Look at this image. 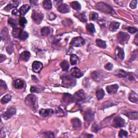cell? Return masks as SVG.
Segmentation results:
<instances>
[{
    "label": "cell",
    "instance_id": "1",
    "mask_svg": "<svg viewBox=\"0 0 138 138\" xmlns=\"http://www.w3.org/2000/svg\"><path fill=\"white\" fill-rule=\"evenodd\" d=\"M96 8L98 10L102 11L105 14H112L115 13L113 9L110 6H109L107 4L102 2L97 3Z\"/></svg>",
    "mask_w": 138,
    "mask_h": 138
},
{
    "label": "cell",
    "instance_id": "2",
    "mask_svg": "<svg viewBox=\"0 0 138 138\" xmlns=\"http://www.w3.org/2000/svg\"><path fill=\"white\" fill-rule=\"evenodd\" d=\"M73 78L74 77H73L72 76L71 77V76L68 75L63 76V77H61L63 86L66 87L74 86L76 83V80Z\"/></svg>",
    "mask_w": 138,
    "mask_h": 138
},
{
    "label": "cell",
    "instance_id": "3",
    "mask_svg": "<svg viewBox=\"0 0 138 138\" xmlns=\"http://www.w3.org/2000/svg\"><path fill=\"white\" fill-rule=\"evenodd\" d=\"M25 103L30 108L35 109L36 108V97L34 94H29L26 98Z\"/></svg>",
    "mask_w": 138,
    "mask_h": 138
},
{
    "label": "cell",
    "instance_id": "4",
    "mask_svg": "<svg viewBox=\"0 0 138 138\" xmlns=\"http://www.w3.org/2000/svg\"><path fill=\"white\" fill-rule=\"evenodd\" d=\"M130 38V36L127 33L123 32H120L117 35V39L118 42L121 44H125L128 43V40Z\"/></svg>",
    "mask_w": 138,
    "mask_h": 138
},
{
    "label": "cell",
    "instance_id": "5",
    "mask_svg": "<svg viewBox=\"0 0 138 138\" xmlns=\"http://www.w3.org/2000/svg\"><path fill=\"white\" fill-rule=\"evenodd\" d=\"M94 118V112L91 110L89 109L85 113L84 115V119L85 122V126L87 127L89 126L90 123L93 120Z\"/></svg>",
    "mask_w": 138,
    "mask_h": 138
},
{
    "label": "cell",
    "instance_id": "6",
    "mask_svg": "<svg viewBox=\"0 0 138 138\" xmlns=\"http://www.w3.org/2000/svg\"><path fill=\"white\" fill-rule=\"evenodd\" d=\"M31 18L36 24H40L41 23L43 19V15L41 12H38L36 10H33Z\"/></svg>",
    "mask_w": 138,
    "mask_h": 138
},
{
    "label": "cell",
    "instance_id": "7",
    "mask_svg": "<svg viewBox=\"0 0 138 138\" xmlns=\"http://www.w3.org/2000/svg\"><path fill=\"white\" fill-rule=\"evenodd\" d=\"M16 109L14 107H10L7 110L4 112L2 115V117L4 119H9L10 118H11L13 116H14L16 114Z\"/></svg>",
    "mask_w": 138,
    "mask_h": 138
},
{
    "label": "cell",
    "instance_id": "8",
    "mask_svg": "<svg viewBox=\"0 0 138 138\" xmlns=\"http://www.w3.org/2000/svg\"><path fill=\"white\" fill-rule=\"evenodd\" d=\"M85 40L82 37H76L71 41V44L73 46L75 47H80L84 45L85 44Z\"/></svg>",
    "mask_w": 138,
    "mask_h": 138
},
{
    "label": "cell",
    "instance_id": "9",
    "mask_svg": "<svg viewBox=\"0 0 138 138\" xmlns=\"http://www.w3.org/2000/svg\"><path fill=\"white\" fill-rule=\"evenodd\" d=\"M125 125V121L120 117H117L115 118L113 121V126L116 128L123 127Z\"/></svg>",
    "mask_w": 138,
    "mask_h": 138
},
{
    "label": "cell",
    "instance_id": "10",
    "mask_svg": "<svg viewBox=\"0 0 138 138\" xmlns=\"http://www.w3.org/2000/svg\"><path fill=\"white\" fill-rule=\"evenodd\" d=\"M73 100L77 102L82 101L85 99V92L83 90H80L76 92L73 96Z\"/></svg>",
    "mask_w": 138,
    "mask_h": 138
},
{
    "label": "cell",
    "instance_id": "11",
    "mask_svg": "<svg viewBox=\"0 0 138 138\" xmlns=\"http://www.w3.org/2000/svg\"><path fill=\"white\" fill-rule=\"evenodd\" d=\"M32 70L35 73H39L42 69L43 65V64L39 61H35L34 63H32Z\"/></svg>",
    "mask_w": 138,
    "mask_h": 138
},
{
    "label": "cell",
    "instance_id": "12",
    "mask_svg": "<svg viewBox=\"0 0 138 138\" xmlns=\"http://www.w3.org/2000/svg\"><path fill=\"white\" fill-rule=\"evenodd\" d=\"M70 72L71 76H72L74 78H79L83 76V73L81 72L80 70L77 67L73 68L71 69Z\"/></svg>",
    "mask_w": 138,
    "mask_h": 138
},
{
    "label": "cell",
    "instance_id": "13",
    "mask_svg": "<svg viewBox=\"0 0 138 138\" xmlns=\"http://www.w3.org/2000/svg\"><path fill=\"white\" fill-rule=\"evenodd\" d=\"M71 122H72V125L73 128L76 130L79 131L82 127V123L81 121L78 118H73L71 120Z\"/></svg>",
    "mask_w": 138,
    "mask_h": 138
},
{
    "label": "cell",
    "instance_id": "14",
    "mask_svg": "<svg viewBox=\"0 0 138 138\" xmlns=\"http://www.w3.org/2000/svg\"><path fill=\"white\" fill-rule=\"evenodd\" d=\"M58 11L62 14H66L70 11V9L69 6L66 4H61L58 6Z\"/></svg>",
    "mask_w": 138,
    "mask_h": 138
},
{
    "label": "cell",
    "instance_id": "15",
    "mask_svg": "<svg viewBox=\"0 0 138 138\" xmlns=\"http://www.w3.org/2000/svg\"><path fill=\"white\" fill-rule=\"evenodd\" d=\"M118 89L119 86L117 84L108 85V86L106 87L107 91L109 94H115L117 93Z\"/></svg>",
    "mask_w": 138,
    "mask_h": 138
},
{
    "label": "cell",
    "instance_id": "16",
    "mask_svg": "<svg viewBox=\"0 0 138 138\" xmlns=\"http://www.w3.org/2000/svg\"><path fill=\"white\" fill-rule=\"evenodd\" d=\"M19 2L17 1H12L9 3L8 5L4 8V10L7 11H10L11 9L13 8H16L18 7Z\"/></svg>",
    "mask_w": 138,
    "mask_h": 138
},
{
    "label": "cell",
    "instance_id": "17",
    "mask_svg": "<svg viewBox=\"0 0 138 138\" xmlns=\"http://www.w3.org/2000/svg\"><path fill=\"white\" fill-rule=\"evenodd\" d=\"M40 115L43 117L49 116L54 113V111L51 109H41L39 112Z\"/></svg>",
    "mask_w": 138,
    "mask_h": 138
},
{
    "label": "cell",
    "instance_id": "18",
    "mask_svg": "<svg viewBox=\"0 0 138 138\" xmlns=\"http://www.w3.org/2000/svg\"><path fill=\"white\" fill-rule=\"evenodd\" d=\"M91 77L92 79L97 82H100L103 78V76L102 73H100L99 71H94L91 74Z\"/></svg>",
    "mask_w": 138,
    "mask_h": 138
},
{
    "label": "cell",
    "instance_id": "19",
    "mask_svg": "<svg viewBox=\"0 0 138 138\" xmlns=\"http://www.w3.org/2000/svg\"><path fill=\"white\" fill-rule=\"evenodd\" d=\"M115 55L119 59H123V58H124V57H125L124 51H123V49H121L120 47L118 46L116 48Z\"/></svg>",
    "mask_w": 138,
    "mask_h": 138
},
{
    "label": "cell",
    "instance_id": "20",
    "mask_svg": "<svg viewBox=\"0 0 138 138\" xmlns=\"http://www.w3.org/2000/svg\"><path fill=\"white\" fill-rule=\"evenodd\" d=\"M31 54L28 51H24L20 55V60L21 61H27L30 58Z\"/></svg>",
    "mask_w": 138,
    "mask_h": 138
},
{
    "label": "cell",
    "instance_id": "21",
    "mask_svg": "<svg viewBox=\"0 0 138 138\" xmlns=\"http://www.w3.org/2000/svg\"><path fill=\"white\" fill-rule=\"evenodd\" d=\"M115 75H116L117 77L119 78H127L128 73L125 72V71L121 69H119L115 71Z\"/></svg>",
    "mask_w": 138,
    "mask_h": 138
},
{
    "label": "cell",
    "instance_id": "22",
    "mask_svg": "<svg viewBox=\"0 0 138 138\" xmlns=\"http://www.w3.org/2000/svg\"><path fill=\"white\" fill-rule=\"evenodd\" d=\"M123 115H126L128 118L132 120H137L138 118L137 112H128L123 113Z\"/></svg>",
    "mask_w": 138,
    "mask_h": 138
},
{
    "label": "cell",
    "instance_id": "23",
    "mask_svg": "<svg viewBox=\"0 0 138 138\" xmlns=\"http://www.w3.org/2000/svg\"><path fill=\"white\" fill-rule=\"evenodd\" d=\"M30 6L29 5V4H24L23 6H22L20 8V10H20L21 15H25L28 12V11L30 10Z\"/></svg>",
    "mask_w": 138,
    "mask_h": 138
},
{
    "label": "cell",
    "instance_id": "24",
    "mask_svg": "<svg viewBox=\"0 0 138 138\" xmlns=\"http://www.w3.org/2000/svg\"><path fill=\"white\" fill-rule=\"evenodd\" d=\"M129 100L134 103H137L138 102V97L137 94L134 91H132L129 94Z\"/></svg>",
    "mask_w": 138,
    "mask_h": 138
},
{
    "label": "cell",
    "instance_id": "25",
    "mask_svg": "<svg viewBox=\"0 0 138 138\" xmlns=\"http://www.w3.org/2000/svg\"><path fill=\"white\" fill-rule=\"evenodd\" d=\"M14 86L16 89H22L24 86V83L23 81H22L20 79H16L14 80Z\"/></svg>",
    "mask_w": 138,
    "mask_h": 138
},
{
    "label": "cell",
    "instance_id": "26",
    "mask_svg": "<svg viewBox=\"0 0 138 138\" xmlns=\"http://www.w3.org/2000/svg\"><path fill=\"white\" fill-rule=\"evenodd\" d=\"M120 26V23L117 22H112L109 26V29L112 31H115L119 29Z\"/></svg>",
    "mask_w": 138,
    "mask_h": 138
},
{
    "label": "cell",
    "instance_id": "27",
    "mask_svg": "<svg viewBox=\"0 0 138 138\" xmlns=\"http://www.w3.org/2000/svg\"><path fill=\"white\" fill-rule=\"evenodd\" d=\"M74 16L78 18L79 20L83 22H87V18L86 16L85 15V13H76Z\"/></svg>",
    "mask_w": 138,
    "mask_h": 138
},
{
    "label": "cell",
    "instance_id": "28",
    "mask_svg": "<svg viewBox=\"0 0 138 138\" xmlns=\"http://www.w3.org/2000/svg\"><path fill=\"white\" fill-rule=\"evenodd\" d=\"M63 101L64 103H70L73 101V96H71V94L69 93H65L64 94L63 98Z\"/></svg>",
    "mask_w": 138,
    "mask_h": 138
},
{
    "label": "cell",
    "instance_id": "29",
    "mask_svg": "<svg viewBox=\"0 0 138 138\" xmlns=\"http://www.w3.org/2000/svg\"><path fill=\"white\" fill-rule=\"evenodd\" d=\"M23 32V30L20 28H14L12 31V36L15 38H19Z\"/></svg>",
    "mask_w": 138,
    "mask_h": 138
},
{
    "label": "cell",
    "instance_id": "30",
    "mask_svg": "<svg viewBox=\"0 0 138 138\" xmlns=\"http://www.w3.org/2000/svg\"><path fill=\"white\" fill-rule=\"evenodd\" d=\"M1 37L2 40H8L9 36V32H8V30L7 29V28H3V29L1 31Z\"/></svg>",
    "mask_w": 138,
    "mask_h": 138
},
{
    "label": "cell",
    "instance_id": "31",
    "mask_svg": "<svg viewBox=\"0 0 138 138\" xmlns=\"http://www.w3.org/2000/svg\"><path fill=\"white\" fill-rule=\"evenodd\" d=\"M43 6L45 10H49L52 7V2L50 0H45L43 2Z\"/></svg>",
    "mask_w": 138,
    "mask_h": 138
},
{
    "label": "cell",
    "instance_id": "32",
    "mask_svg": "<svg viewBox=\"0 0 138 138\" xmlns=\"http://www.w3.org/2000/svg\"><path fill=\"white\" fill-rule=\"evenodd\" d=\"M60 66L63 71H67L70 68L69 63L68 61L66 60H63L62 62L60 63Z\"/></svg>",
    "mask_w": 138,
    "mask_h": 138
},
{
    "label": "cell",
    "instance_id": "33",
    "mask_svg": "<svg viewBox=\"0 0 138 138\" xmlns=\"http://www.w3.org/2000/svg\"><path fill=\"white\" fill-rule=\"evenodd\" d=\"M96 43L97 46L102 49H105L106 47V42L103 40H102L101 39H97Z\"/></svg>",
    "mask_w": 138,
    "mask_h": 138
},
{
    "label": "cell",
    "instance_id": "34",
    "mask_svg": "<svg viewBox=\"0 0 138 138\" xmlns=\"http://www.w3.org/2000/svg\"><path fill=\"white\" fill-rule=\"evenodd\" d=\"M71 6L76 11H79L81 9L80 4L77 1H73L71 2Z\"/></svg>",
    "mask_w": 138,
    "mask_h": 138
},
{
    "label": "cell",
    "instance_id": "35",
    "mask_svg": "<svg viewBox=\"0 0 138 138\" xmlns=\"http://www.w3.org/2000/svg\"><path fill=\"white\" fill-rule=\"evenodd\" d=\"M96 96L98 100L102 99L105 96V92L104 90L102 89L98 90L96 91Z\"/></svg>",
    "mask_w": 138,
    "mask_h": 138
},
{
    "label": "cell",
    "instance_id": "36",
    "mask_svg": "<svg viewBox=\"0 0 138 138\" xmlns=\"http://www.w3.org/2000/svg\"><path fill=\"white\" fill-rule=\"evenodd\" d=\"M78 60H79V58L76 55L72 54V55H71V57H70V63H71V65H76V64L78 63Z\"/></svg>",
    "mask_w": 138,
    "mask_h": 138
},
{
    "label": "cell",
    "instance_id": "37",
    "mask_svg": "<svg viewBox=\"0 0 138 138\" xmlns=\"http://www.w3.org/2000/svg\"><path fill=\"white\" fill-rule=\"evenodd\" d=\"M86 29L88 32H89L91 34H93L96 32V29H95L94 26L92 23H89L86 26Z\"/></svg>",
    "mask_w": 138,
    "mask_h": 138
},
{
    "label": "cell",
    "instance_id": "38",
    "mask_svg": "<svg viewBox=\"0 0 138 138\" xmlns=\"http://www.w3.org/2000/svg\"><path fill=\"white\" fill-rule=\"evenodd\" d=\"M50 29L48 27H43L41 29V35L42 36H44V37H46L47 36H48V35L50 34Z\"/></svg>",
    "mask_w": 138,
    "mask_h": 138
},
{
    "label": "cell",
    "instance_id": "39",
    "mask_svg": "<svg viewBox=\"0 0 138 138\" xmlns=\"http://www.w3.org/2000/svg\"><path fill=\"white\" fill-rule=\"evenodd\" d=\"M11 99V96L10 94H7L5 96H4L2 99H1V103L3 104H5L8 103L10 101V100Z\"/></svg>",
    "mask_w": 138,
    "mask_h": 138
},
{
    "label": "cell",
    "instance_id": "40",
    "mask_svg": "<svg viewBox=\"0 0 138 138\" xmlns=\"http://www.w3.org/2000/svg\"><path fill=\"white\" fill-rule=\"evenodd\" d=\"M8 23L14 28H16L17 26V24L16 21L12 18H9L8 19Z\"/></svg>",
    "mask_w": 138,
    "mask_h": 138
},
{
    "label": "cell",
    "instance_id": "41",
    "mask_svg": "<svg viewBox=\"0 0 138 138\" xmlns=\"http://www.w3.org/2000/svg\"><path fill=\"white\" fill-rule=\"evenodd\" d=\"M28 37V34L26 32V31H23L22 32V34H21L20 37H19V39L21 41H25L26 40Z\"/></svg>",
    "mask_w": 138,
    "mask_h": 138
},
{
    "label": "cell",
    "instance_id": "42",
    "mask_svg": "<svg viewBox=\"0 0 138 138\" xmlns=\"http://www.w3.org/2000/svg\"><path fill=\"white\" fill-rule=\"evenodd\" d=\"M98 18V14L94 12H92L90 14V19L91 21H95L97 20Z\"/></svg>",
    "mask_w": 138,
    "mask_h": 138
},
{
    "label": "cell",
    "instance_id": "43",
    "mask_svg": "<svg viewBox=\"0 0 138 138\" xmlns=\"http://www.w3.org/2000/svg\"><path fill=\"white\" fill-rule=\"evenodd\" d=\"M27 23V20H26V18L22 17L20 18V20H19V24H20V25L21 27H24Z\"/></svg>",
    "mask_w": 138,
    "mask_h": 138
},
{
    "label": "cell",
    "instance_id": "44",
    "mask_svg": "<svg viewBox=\"0 0 138 138\" xmlns=\"http://www.w3.org/2000/svg\"><path fill=\"white\" fill-rule=\"evenodd\" d=\"M128 135V132L124 130H120L119 133V137H125Z\"/></svg>",
    "mask_w": 138,
    "mask_h": 138
},
{
    "label": "cell",
    "instance_id": "45",
    "mask_svg": "<svg viewBox=\"0 0 138 138\" xmlns=\"http://www.w3.org/2000/svg\"><path fill=\"white\" fill-rule=\"evenodd\" d=\"M7 51L8 53L10 55L11 54L12 52H14V46L12 44H10V45H9L7 47Z\"/></svg>",
    "mask_w": 138,
    "mask_h": 138
},
{
    "label": "cell",
    "instance_id": "46",
    "mask_svg": "<svg viewBox=\"0 0 138 138\" xmlns=\"http://www.w3.org/2000/svg\"><path fill=\"white\" fill-rule=\"evenodd\" d=\"M137 0H135V1H132L130 3V7L132 8V9H135L136 8L137 6Z\"/></svg>",
    "mask_w": 138,
    "mask_h": 138
},
{
    "label": "cell",
    "instance_id": "47",
    "mask_svg": "<svg viewBox=\"0 0 138 138\" xmlns=\"http://www.w3.org/2000/svg\"><path fill=\"white\" fill-rule=\"evenodd\" d=\"M56 15H55V14H54L53 12H51L49 14L48 16H47V18H48V19L50 20H54L56 18Z\"/></svg>",
    "mask_w": 138,
    "mask_h": 138
},
{
    "label": "cell",
    "instance_id": "48",
    "mask_svg": "<svg viewBox=\"0 0 138 138\" xmlns=\"http://www.w3.org/2000/svg\"><path fill=\"white\" fill-rule=\"evenodd\" d=\"M128 31H129V32L131 33V34H134V33L137 31V30L135 28L129 27V28H128Z\"/></svg>",
    "mask_w": 138,
    "mask_h": 138
},
{
    "label": "cell",
    "instance_id": "49",
    "mask_svg": "<svg viewBox=\"0 0 138 138\" xmlns=\"http://www.w3.org/2000/svg\"><path fill=\"white\" fill-rule=\"evenodd\" d=\"M113 67V64L110 63H108V64H107L105 66V69H106L107 70H111Z\"/></svg>",
    "mask_w": 138,
    "mask_h": 138
},
{
    "label": "cell",
    "instance_id": "50",
    "mask_svg": "<svg viewBox=\"0 0 138 138\" xmlns=\"http://www.w3.org/2000/svg\"><path fill=\"white\" fill-rule=\"evenodd\" d=\"M0 87H1V88H3L4 89H7V85L5 82H4V81H3L2 80H0Z\"/></svg>",
    "mask_w": 138,
    "mask_h": 138
},
{
    "label": "cell",
    "instance_id": "51",
    "mask_svg": "<svg viewBox=\"0 0 138 138\" xmlns=\"http://www.w3.org/2000/svg\"><path fill=\"white\" fill-rule=\"evenodd\" d=\"M12 15H15V16H20L21 15L20 10H17V9H14V10L12 11Z\"/></svg>",
    "mask_w": 138,
    "mask_h": 138
},
{
    "label": "cell",
    "instance_id": "52",
    "mask_svg": "<svg viewBox=\"0 0 138 138\" xmlns=\"http://www.w3.org/2000/svg\"><path fill=\"white\" fill-rule=\"evenodd\" d=\"M92 130L94 132H97L99 131V128L98 127V125L96 124V123H94L93 125L92 128Z\"/></svg>",
    "mask_w": 138,
    "mask_h": 138
},
{
    "label": "cell",
    "instance_id": "53",
    "mask_svg": "<svg viewBox=\"0 0 138 138\" xmlns=\"http://www.w3.org/2000/svg\"><path fill=\"white\" fill-rule=\"evenodd\" d=\"M44 134L46 135V137H54V133H52L51 132H44Z\"/></svg>",
    "mask_w": 138,
    "mask_h": 138
},
{
    "label": "cell",
    "instance_id": "54",
    "mask_svg": "<svg viewBox=\"0 0 138 138\" xmlns=\"http://www.w3.org/2000/svg\"><path fill=\"white\" fill-rule=\"evenodd\" d=\"M30 92L32 93H35V92H39L38 91V89L36 87V86H32L30 88Z\"/></svg>",
    "mask_w": 138,
    "mask_h": 138
},
{
    "label": "cell",
    "instance_id": "55",
    "mask_svg": "<svg viewBox=\"0 0 138 138\" xmlns=\"http://www.w3.org/2000/svg\"><path fill=\"white\" fill-rule=\"evenodd\" d=\"M7 59L6 56L4 55L1 54L0 55V60H1V63H2L3 61Z\"/></svg>",
    "mask_w": 138,
    "mask_h": 138
},
{
    "label": "cell",
    "instance_id": "56",
    "mask_svg": "<svg viewBox=\"0 0 138 138\" xmlns=\"http://www.w3.org/2000/svg\"><path fill=\"white\" fill-rule=\"evenodd\" d=\"M134 42L135 43L136 45H137V43H138V42H137V35H136L135 38V40H134Z\"/></svg>",
    "mask_w": 138,
    "mask_h": 138
}]
</instances>
